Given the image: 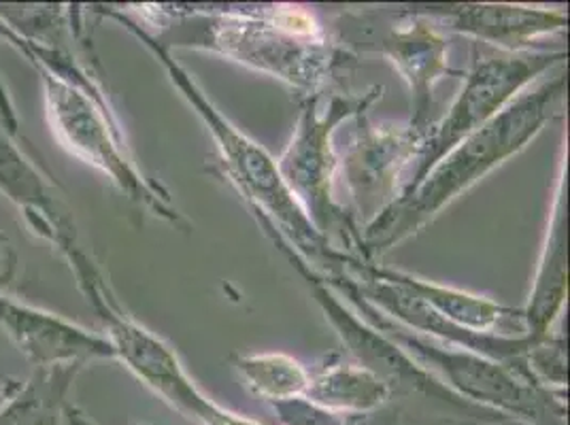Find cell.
<instances>
[{"label": "cell", "instance_id": "ffe728a7", "mask_svg": "<svg viewBox=\"0 0 570 425\" xmlns=\"http://www.w3.org/2000/svg\"><path fill=\"white\" fill-rule=\"evenodd\" d=\"M273 411L282 425H347L341 415L320 408L307 398L277 402L273 404Z\"/></svg>", "mask_w": 570, "mask_h": 425}, {"label": "cell", "instance_id": "ba28073f", "mask_svg": "<svg viewBox=\"0 0 570 425\" xmlns=\"http://www.w3.org/2000/svg\"><path fill=\"white\" fill-rule=\"evenodd\" d=\"M262 233L273 240V245L284 254L292 268H296L311 287V294L322 308L324 317L333 326L347 352L354 357V362L371 370L390 387L392 396H422L426 401H436L450 408L464 413V417H476L481 422H499L509 424L504 417L497 413H490L481 406L460 398L452 389L441 383L434 375H430L424 366H420L411 355L404 352L399 343H394L390 336H385L380 328H375L371 322H366L356 308L350 303H343L341 296L326 284L320 275H315L305 261L301 260L292 249H287L284 240L277 237L273 230L261 226Z\"/></svg>", "mask_w": 570, "mask_h": 425}, {"label": "cell", "instance_id": "cb8c5ba5", "mask_svg": "<svg viewBox=\"0 0 570 425\" xmlns=\"http://www.w3.org/2000/svg\"><path fill=\"white\" fill-rule=\"evenodd\" d=\"M132 425H154V424H132Z\"/></svg>", "mask_w": 570, "mask_h": 425}, {"label": "cell", "instance_id": "8fae6325", "mask_svg": "<svg viewBox=\"0 0 570 425\" xmlns=\"http://www.w3.org/2000/svg\"><path fill=\"white\" fill-rule=\"evenodd\" d=\"M0 330L35 368L86 366L116 359L109 340L43 308L30 307L0 291Z\"/></svg>", "mask_w": 570, "mask_h": 425}, {"label": "cell", "instance_id": "5b68a950", "mask_svg": "<svg viewBox=\"0 0 570 425\" xmlns=\"http://www.w3.org/2000/svg\"><path fill=\"white\" fill-rule=\"evenodd\" d=\"M333 289L460 398L497 413L511 425H567L564 392L547 387L518 366L406 330L343 285Z\"/></svg>", "mask_w": 570, "mask_h": 425}, {"label": "cell", "instance_id": "52a82bcc", "mask_svg": "<svg viewBox=\"0 0 570 425\" xmlns=\"http://www.w3.org/2000/svg\"><path fill=\"white\" fill-rule=\"evenodd\" d=\"M62 256L69 261L81 294L102 322L107 332L105 338L109 340L116 359L177 413L194 417L196 408L200 402L207 401V396L191 380L175 349L119 305L118 296L105 281L102 270L81 249L79 240L67 247Z\"/></svg>", "mask_w": 570, "mask_h": 425}, {"label": "cell", "instance_id": "277c9868", "mask_svg": "<svg viewBox=\"0 0 570 425\" xmlns=\"http://www.w3.org/2000/svg\"><path fill=\"white\" fill-rule=\"evenodd\" d=\"M170 43L222 53L249 69L266 72L298 95H322L343 62L322 30L301 7H261L238 11H181Z\"/></svg>", "mask_w": 570, "mask_h": 425}, {"label": "cell", "instance_id": "4fadbf2b", "mask_svg": "<svg viewBox=\"0 0 570 425\" xmlns=\"http://www.w3.org/2000/svg\"><path fill=\"white\" fill-rule=\"evenodd\" d=\"M448 48L450 41L422 18L392 26L377 43L368 48L385 56L406 81L411 92L409 126L422 137H426L430 130L434 86L452 72L448 65Z\"/></svg>", "mask_w": 570, "mask_h": 425}, {"label": "cell", "instance_id": "7402d4cb", "mask_svg": "<svg viewBox=\"0 0 570 425\" xmlns=\"http://www.w3.org/2000/svg\"><path fill=\"white\" fill-rule=\"evenodd\" d=\"M20 268V256L13 247V243L0 228V291H4L9 285L16 281Z\"/></svg>", "mask_w": 570, "mask_h": 425}, {"label": "cell", "instance_id": "8992f818", "mask_svg": "<svg viewBox=\"0 0 570 425\" xmlns=\"http://www.w3.org/2000/svg\"><path fill=\"white\" fill-rule=\"evenodd\" d=\"M381 98V88L362 95H317L305 98L294 135L277 160L285 186L296 196L315 228L334 249L362 258V240L352 217L334 200L336 130L362 118ZM364 260V258H362Z\"/></svg>", "mask_w": 570, "mask_h": 425}, {"label": "cell", "instance_id": "603a6c76", "mask_svg": "<svg viewBox=\"0 0 570 425\" xmlns=\"http://www.w3.org/2000/svg\"><path fill=\"white\" fill-rule=\"evenodd\" d=\"M65 425H98L95 419H90L79 406L69 404L67 413H65Z\"/></svg>", "mask_w": 570, "mask_h": 425}, {"label": "cell", "instance_id": "3957f363", "mask_svg": "<svg viewBox=\"0 0 570 425\" xmlns=\"http://www.w3.org/2000/svg\"><path fill=\"white\" fill-rule=\"evenodd\" d=\"M105 16L118 20L128 32H132L165 67L170 83L186 98L196 116L207 126L217 147L224 175L243 196L245 205L258 219V226L273 230L284 240L285 247L305 261L313 273H317L324 279L334 277L345 254L334 249L315 228V224L301 207L296 196L285 186L277 160L262 147L261 142L247 137L215 107L190 72L175 60L170 49L158 43L151 34H147L141 26L135 24L130 16H124L116 9L105 11Z\"/></svg>", "mask_w": 570, "mask_h": 425}, {"label": "cell", "instance_id": "e0dca14e", "mask_svg": "<svg viewBox=\"0 0 570 425\" xmlns=\"http://www.w3.org/2000/svg\"><path fill=\"white\" fill-rule=\"evenodd\" d=\"M307 401L334 415H371L392 398L390 387L356 362H334L311 373Z\"/></svg>", "mask_w": 570, "mask_h": 425}, {"label": "cell", "instance_id": "9a60e30c", "mask_svg": "<svg viewBox=\"0 0 570 425\" xmlns=\"http://www.w3.org/2000/svg\"><path fill=\"white\" fill-rule=\"evenodd\" d=\"M385 275L396 284L404 285L411 294H415L424 305L450 319L455 326L481 334H500V336H522V308L502 307L499 303L476 296L471 291L458 289L452 285L432 284L403 270L385 268Z\"/></svg>", "mask_w": 570, "mask_h": 425}, {"label": "cell", "instance_id": "7c38bea8", "mask_svg": "<svg viewBox=\"0 0 570 425\" xmlns=\"http://www.w3.org/2000/svg\"><path fill=\"white\" fill-rule=\"evenodd\" d=\"M417 16H436L453 32L471 37L479 43H490L502 53L530 51L539 39L567 30L569 16L562 9L530 4H430Z\"/></svg>", "mask_w": 570, "mask_h": 425}, {"label": "cell", "instance_id": "7a4b0ae2", "mask_svg": "<svg viewBox=\"0 0 570 425\" xmlns=\"http://www.w3.org/2000/svg\"><path fill=\"white\" fill-rule=\"evenodd\" d=\"M67 39L65 30H58L48 39H18L13 43L43 77L46 109L56 139L77 160L109 177L132 202L175 226L184 224L167 189L147 179L135 165L98 77L92 67L79 60Z\"/></svg>", "mask_w": 570, "mask_h": 425}, {"label": "cell", "instance_id": "9c48e42d", "mask_svg": "<svg viewBox=\"0 0 570 425\" xmlns=\"http://www.w3.org/2000/svg\"><path fill=\"white\" fill-rule=\"evenodd\" d=\"M564 49L499 53L476 60L475 67L464 79L460 95L453 98L448 113L439 123L430 126L420 158L413 166L401 196L417 188L428 172L439 160H443L458 142L464 141L488 121L497 118L507 105H511L518 96L528 90V86L537 77L546 75L558 65H564Z\"/></svg>", "mask_w": 570, "mask_h": 425}, {"label": "cell", "instance_id": "30bf717a", "mask_svg": "<svg viewBox=\"0 0 570 425\" xmlns=\"http://www.w3.org/2000/svg\"><path fill=\"white\" fill-rule=\"evenodd\" d=\"M357 137L345 158L347 184L366 226L403 194L404 170H413L426 137L406 126H371L357 118Z\"/></svg>", "mask_w": 570, "mask_h": 425}, {"label": "cell", "instance_id": "ac0fdd59", "mask_svg": "<svg viewBox=\"0 0 570 425\" xmlns=\"http://www.w3.org/2000/svg\"><path fill=\"white\" fill-rule=\"evenodd\" d=\"M81 366L35 368L0 404V425H65L72 380Z\"/></svg>", "mask_w": 570, "mask_h": 425}, {"label": "cell", "instance_id": "6da1fadb", "mask_svg": "<svg viewBox=\"0 0 570 425\" xmlns=\"http://www.w3.org/2000/svg\"><path fill=\"white\" fill-rule=\"evenodd\" d=\"M564 100L567 72H560L534 90L522 92L497 118L458 142L417 188L396 198L364 226V233L360 235L362 258L373 261L375 256L387 254L406 238L424 230L458 196L520 154L528 142L534 141L547 123L562 113Z\"/></svg>", "mask_w": 570, "mask_h": 425}, {"label": "cell", "instance_id": "2e32d148", "mask_svg": "<svg viewBox=\"0 0 570 425\" xmlns=\"http://www.w3.org/2000/svg\"><path fill=\"white\" fill-rule=\"evenodd\" d=\"M567 207L562 194L558 196L553 217L547 233L546 249L532 285L528 307L522 308L523 330L534 343L543 340L562 315L569 289V264H567Z\"/></svg>", "mask_w": 570, "mask_h": 425}, {"label": "cell", "instance_id": "44dd1931", "mask_svg": "<svg viewBox=\"0 0 570 425\" xmlns=\"http://www.w3.org/2000/svg\"><path fill=\"white\" fill-rule=\"evenodd\" d=\"M194 419L203 425H264L261 422H254L249 417H243L238 413H233V411L219 406L212 398H207L196 408Z\"/></svg>", "mask_w": 570, "mask_h": 425}, {"label": "cell", "instance_id": "5bb4252c", "mask_svg": "<svg viewBox=\"0 0 570 425\" xmlns=\"http://www.w3.org/2000/svg\"><path fill=\"white\" fill-rule=\"evenodd\" d=\"M16 128L0 121V189L24 212L28 226L58 251L77 243L71 215L56 198L39 168L13 141Z\"/></svg>", "mask_w": 570, "mask_h": 425}, {"label": "cell", "instance_id": "d6986e66", "mask_svg": "<svg viewBox=\"0 0 570 425\" xmlns=\"http://www.w3.org/2000/svg\"><path fill=\"white\" fill-rule=\"evenodd\" d=\"M243 383L262 401L277 402L305 398L309 387V368L285 354H237L230 357Z\"/></svg>", "mask_w": 570, "mask_h": 425}]
</instances>
